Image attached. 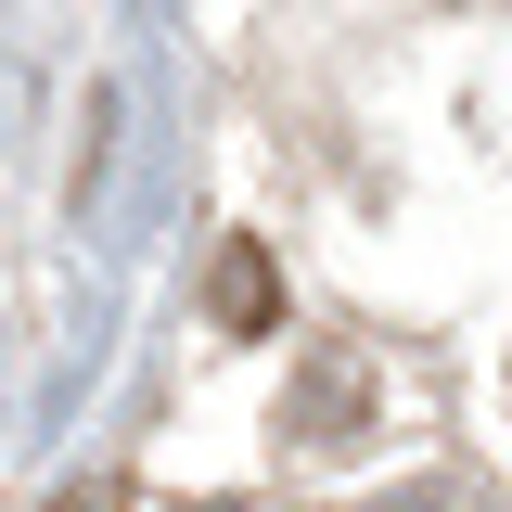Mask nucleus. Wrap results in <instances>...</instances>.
<instances>
[{"label": "nucleus", "instance_id": "2", "mask_svg": "<svg viewBox=\"0 0 512 512\" xmlns=\"http://www.w3.org/2000/svg\"><path fill=\"white\" fill-rule=\"evenodd\" d=\"M359 410H372V397H359V359H308V384L282 397V436H295V448L359 436Z\"/></svg>", "mask_w": 512, "mask_h": 512}, {"label": "nucleus", "instance_id": "1", "mask_svg": "<svg viewBox=\"0 0 512 512\" xmlns=\"http://www.w3.org/2000/svg\"><path fill=\"white\" fill-rule=\"evenodd\" d=\"M205 308H218V333H269V320H282L269 244H218V256H205Z\"/></svg>", "mask_w": 512, "mask_h": 512}, {"label": "nucleus", "instance_id": "3", "mask_svg": "<svg viewBox=\"0 0 512 512\" xmlns=\"http://www.w3.org/2000/svg\"><path fill=\"white\" fill-rule=\"evenodd\" d=\"M52 512H116V487H77V500H52Z\"/></svg>", "mask_w": 512, "mask_h": 512}]
</instances>
